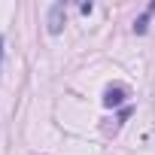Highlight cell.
I'll list each match as a JSON object with an SVG mask.
<instances>
[{
    "mask_svg": "<svg viewBox=\"0 0 155 155\" xmlns=\"http://www.w3.org/2000/svg\"><path fill=\"white\" fill-rule=\"evenodd\" d=\"M64 18H67V6H64V3H52V6H49V18H46L49 34H61Z\"/></svg>",
    "mask_w": 155,
    "mask_h": 155,
    "instance_id": "6da1fadb",
    "label": "cell"
},
{
    "mask_svg": "<svg viewBox=\"0 0 155 155\" xmlns=\"http://www.w3.org/2000/svg\"><path fill=\"white\" fill-rule=\"evenodd\" d=\"M122 101H125V88H110V91L104 94V104H107V107H119Z\"/></svg>",
    "mask_w": 155,
    "mask_h": 155,
    "instance_id": "7a4b0ae2",
    "label": "cell"
},
{
    "mask_svg": "<svg viewBox=\"0 0 155 155\" xmlns=\"http://www.w3.org/2000/svg\"><path fill=\"white\" fill-rule=\"evenodd\" d=\"M0 61H3V40H0Z\"/></svg>",
    "mask_w": 155,
    "mask_h": 155,
    "instance_id": "3957f363",
    "label": "cell"
}]
</instances>
